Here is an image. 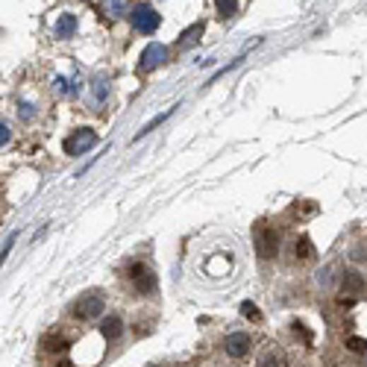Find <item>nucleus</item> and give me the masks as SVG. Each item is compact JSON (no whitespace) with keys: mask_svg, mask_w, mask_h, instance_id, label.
<instances>
[{"mask_svg":"<svg viewBox=\"0 0 367 367\" xmlns=\"http://www.w3.org/2000/svg\"><path fill=\"white\" fill-rule=\"evenodd\" d=\"M367 297V279L364 274H359V270L353 267H344L341 274H338V300L341 303H359Z\"/></svg>","mask_w":367,"mask_h":367,"instance_id":"f257e3e1","label":"nucleus"},{"mask_svg":"<svg viewBox=\"0 0 367 367\" xmlns=\"http://www.w3.org/2000/svg\"><path fill=\"white\" fill-rule=\"evenodd\" d=\"M127 282H129V288L139 297H153L159 291V282H156V274L150 270V264L147 262H132L129 267H127Z\"/></svg>","mask_w":367,"mask_h":367,"instance_id":"f03ea898","label":"nucleus"},{"mask_svg":"<svg viewBox=\"0 0 367 367\" xmlns=\"http://www.w3.org/2000/svg\"><path fill=\"white\" fill-rule=\"evenodd\" d=\"M129 21H132V30H135V33H141V35H153V33L159 30L162 18H159V12L153 9L150 4H135V6H132V12H129Z\"/></svg>","mask_w":367,"mask_h":367,"instance_id":"7ed1b4c3","label":"nucleus"},{"mask_svg":"<svg viewBox=\"0 0 367 367\" xmlns=\"http://www.w3.org/2000/svg\"><path fill=\"white\" fill-rule=\"evenodd\" d=\"M103 312H106V300H103L98 291L83 294L80 300L71 305V315H74L76 320H98V318H103Z\"/></svg>","mask_w":367,"mask_h":367,"instance_id":"20e7f679","label":"nucleus"},{"mask_svg":"<svg viewBox=\"0 0 367 367\" xmlns=\"http://www.w3.org/2000/svg\"><path fill=\"white\" fill-rule=\"evenodd\" d=\"M253 346H256V338L250 332H229L223 338V353L229 359H247L250 353H253Z\"/></svg>","mask_w":367,"mask_h":367,"instance_id":"39448f33","label":"nucleus"},{"mask_svg":"<svg viewBox=\"0 0 367 367\" xmlns=\"http://www.w3.org/2000/svg\"><path fill=\"white\" fill-rule=\"evenodd\" d=\"M94 144H98V132L94 129H74L62 141V150L68 153V156H83V153L91 150Z\"/></svg>","mask_w":367,"mask_h":367,"instance_id":"423d86ee","label":"nucleus"},{"mask_svg":"<svg viewBox=\"0 0 367 367\" xmlns=\"http://www.w3.org/2000/svg\"><path fill=\"white\" fill-rule=\"evenodd\" d=\"M256 253H259V259H274L279 253V235L274 226H267V223L256 226Z\"/></svg>","mask_w":367,"mask_h":367,"instance_id":"0eeeda50","label":"nucleus"},{"mask_svg":"<svg viewBox=\"0 0 367 367\" xmlns=\"http://www.w3.org/2000/svg\"><path fill=\"white\" fill-rule=\"evenodd\" d=\"M256 367H291V359L282 344H264L256 356Z\"/></svg>","mask_w":367,"mask_h":367,"instance_id":"6e6552de","label":"nucleus"},{"mask_svg":"<svg viewBox=\"0 0 367 367\" xmlns=\"http://www.w3.org/2000/svg\"><path fill=\"white\" fill-rule=\"evenodd\" d=\"M315 244L308 241L305 235H300V238H294L291 244H288V262L291 264H297V267H303V264H312L315 262Z\"/></svg>","mask_w":367,"mask_h":367,"instance_id":"1a4fd4ad","label":"nucleus"},{"mask_svg":"<svg viewBox=\"0 0 367 367\" xmlns=\"http://www.w3.org/2000/svg\"><path fill=\"white\" fill-rule=\"evenodd\" d=\"M165 59H168V47H165V45H159V42H153V45H147V47H144V53H141V59H139V71H141V74H147V71H153V68L165 65Z\"/></svg>","mask_w":367,"mask_h":367,"instance_id":"9d476101","label":"nucleus"},{"mask_svg":"<svg viewBox=\"0 0 367 367\" xmlns=\"http://www.w3.org/2000/svg\"><path fill=\"white\" fill-rule=\"evenodd\" d=\"M106 100H109V80L103 74H98L91 80V86H88V106L91 109H103Z\"/></svg>","mask_w":367,"mask_h":367,"instance_id":"9b49d317","label":"nucleus"},{"mask_svg":"<svg viewBox=\"0 0 367 367\" xmlns=\"http://www.w3.org/2000/svg\"><path fill=\"white\" fill-rule=\"evenodd\" d=\"M100 332H103V338H106L109 344L121 341V335H124V320H121L118 315H109V318H103V323H100Z\"/></svg>","mask_w":367,"mask_h":367,"instance_id":"f8f14e48","label":"nucleus"},{"mask_svg":"<svg viewBox=\"0 0 367 367\" xmlns=\"http://www.w3.org/2000/svg\"><path fill=\"white\" fill-rule=\"evenodd\" d=\"M74 33H76V15L65 12V15L59 18V21H56L53 35H56V38H74Z\"/></svg>","mask_w":367,"mask_h":367,"instance_id":"ddd939ff","label":"nucleus"},{"mask_svg":"<svg viewBox=\"0 0 367 367\" xmlns=\"http://www.w3.org/2000/svg\"><path fill=\"white\" fill-rule=\"evenodd\" d=\"M103 9H106V15H112V18H124V15L132 12L129 0H103Z\"/></svg>","mask_w":367,"mask_h":367,"instance_id":"4468645a","label":"nucleus"},{"mask_svg":"<svg viewBox=\"0 0 367 367\" xmlns=\"http://www.w3.org/2000/svg\"><path fill=\"white\" fill-rule=\"evenodd\" d=\"M42 350H45V353H56V356H59V353H68V350H71V344H68V338H59V335H47V338H45V346H42Z\"/></svg>","mask_w":367,"mask_h":367,"instance_id":"2eb2a0df","label":"nucleus"},{"mask_svg":"<svg viewBox=\"0 0 367 367\" xmlns=\"http://www.w3.org/2000/svg\"><path fill=\"white\" fill-rule=\"evenodd\" d=\"M350 259H353L356 264L367 267V235H361L359 241H353V247H350Z\"/></svg>","mask_w":367,"mask_h":367,"instance_id":"dca6fc26","label":"nucleus"},{"mask_svg":"<svg viewBox=\"0 0 367 367\" xmlns=\"http://www.w3.org/2000/svg\"><path fill=\"white\" fill-rule=\"evenodd\" d=\"M53 91H56V98H71V94L76 91V86L68 80V76H56V80H53Z\"/></svg>","mask_w":367,"mask_h":367,"instance_id":"f3484780","label":"nucleus"},{"mask_svg":"<svg viewBox=\"0 0 367 367\" xmlns=\"http://www.w3.org/2000/svg\"><path fill=\"white\" fill-rule=\"evenodd\" d=\"M197 35H203V24H194L191 30H185V33H182V42H180V47H191V45H197Z\"/></svg>","mask_w":367,"mask_h":367,"instance_id":"a211bd4d","label":"nucleus"},{"mask_svg":"<svg viewBox=\"0 0 367 367\" xmlns=\"http://www.w3.org/2000/svg\"><path fill=\"white\" fill-rule=\"evenodd\" d=\"M218 4V15L221 18H233L238 12V0H215Z\"/></svg>","mask_w":367,"mask_h":367,"instance_id":"6ab92c4d","label":"nucleus"},{"mask_svg":"<svg viewBox=\"0 0 367 367\" xmlns=\"http://www.w3.org/2000/svg\"><path fill=\"white\" fill-rule=\"evenodd\" d=\"M18 115H21L24 121H33L35 115H38V109H35L33 103H27V100H18Z\"/></svg>","mask_w":367,"mask_h":367,"instance_id":"aec40b11","label":"nucleus"},{"mask_svg":"<svg viewBox=\"0 0 367 367\" xmlns=\"http://www.w3.org/2000/svg\"><path fill=\"white\" fill-rule=\"evenodd\" d=\"M9 139H12V129H9V124H6V121H0V147H6V144H9Z\"/></svg>","mask_w":367,"mask_h":367,"instance_id":"412c9836","label":"nucleus"},{"mask_svg":"<svg viewBox=\"0 0 367 367\" xmlns=\"http://www.w3.org/2000/svg\"><path fill=\"white\" fill-rule=\"evenodd\" d=\"M241 315H247V318H256V320H259V308H256L253 303H244V305H241Z\"/></svg>","mask_w":367,"mask_h":367,"instance_id":"4be33fe9","label":"nucleus"},{"mask_svg":"<svg viewBox=\"0 0 367 367\" xmlns=\"http://www.w3.org/2000/svg\"><path fill=\"white\" fill-rule=\"evenodd\" d=\"M15 238H18V235H9V238H6V244H4V250H0V264H4V259L9 256V250H12V244H15Z\"/></svg>","mask_w":367,"mask_h":367,"instance_id":"5701e85b","label":"nucleus"},{"mask_svg":"<svg viewBox=\"0 0 367 367\" xmlns=\"http://www.w3.org/2000/svg\"><path fill=\"white\" fill-rule=\"evenodd\" d=\"M364 367H367V356H364Z\"/></svg>","mask_w":367,"mask_h":367,"instance_id":"b1692460","label":"nucleus"}]
</instances>
